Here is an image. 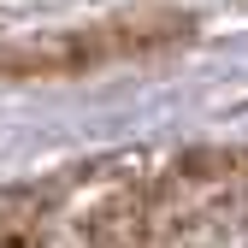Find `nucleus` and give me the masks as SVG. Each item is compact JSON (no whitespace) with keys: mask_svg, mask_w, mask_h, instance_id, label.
<instances>
[{"mask_svg":"<svg viewBox=\"0 0 248 248\" xmlns=\"http://www.w3.org/2000/svg\"><path fill=\"white\" fill-rule=\"evenodd\" d=\"M47 248H242V177L236 160L219 171H166L71 219Z\"/></svg>","mask_w":248,"mask_h":248,"instance_id":"obj_1","label":"nucleus"}]
</instances>
